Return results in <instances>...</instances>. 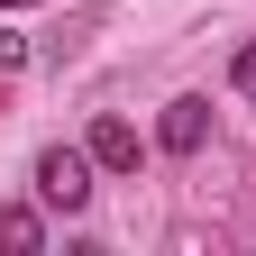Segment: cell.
<instances>
[{"label": "cell", "mask_w": 256, "mask_h": 256, "mask_svg": "<svg viewBox=\"0 0 256 256\" xmlns=\"http://www.w3.org/2000/svg\"><path fill=\"white\" fill-rule=\"evenodd\" d=\"M101 165H92V146H37V165H28V183H37V202L46 210H92V183Z\"/></svg>", "instance_id": "cell-1"}, {"label": "cell", "mask_w": 256, "mask_h": 256, "mask_svg": "<svg viewBox=\"0 0 256 256\" xmlns=\"http://www.w3.org/2000/svg\"><path fill=\"white\" fill-rule=\"evenodd\" d=\"M156 146H165V156H202L210 146V101H202V92H174V101L156 110Z\"/></svg>", "instance_id": "cell-2"}, {"label": "cell", "mask_w": 256, "mask_h": 256, "mask_svg": "<svg viewBox=\"0 0 256 256\" xmlns=\"http://www.w3.org/2000/svg\"><path fill=\"white\" fill-rule=\"evenodd\" d=\"M82 146H92V165H101V174H138V165H146V138H138L119 110L92 119V138H82Z\"/></svg>", "instance_id": "cell-3"}, {"label": "cell", "mask_w": 256, "mask_h": 256, "mask_svg": "<svg viewBox=\"0 0 256 256\" xmlns=\"http://www.w3.org/2000/svg\"><path fill=\"white\" fill-rule=\"evenodd\" d=\"M0 247H10V256H37L46 247V210L37 202H10V210H0Z\"/></svg>", "instance_id": "cell-4"}, {"label": "cell", "mask_w": 256, "mask_h": 256, "mask_svg": "<svg viewBox=\"0 0 256 256\" xmlns=\"http://www.w3.org/2000/svg\"><path fill=\"white\" fill-rule=\"evenodd\" d=\"M229 92H238V101H256V37L229 55Z\"/></svg>", "instance_id": "cell-5"}, {"label": "cell", "mask_w": 256, "mask_h": 256, "mask_svg": "<svg viewBox=\"0 0 256 256\" xmlns=\"http://www.w3.org/2000/svg\"><path fill=\"white\" fill-rule=\"evenodd\" d=\"M0 10H46V0H0Z\"/></svg>", "instance_id": "cell-6"}]
</instances>
